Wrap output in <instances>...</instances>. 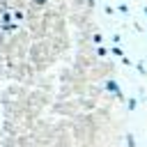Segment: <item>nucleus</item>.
<instances>
[{
  "instance_id": "f257e3e1",
  "label": "nucleus",
  "mask_w": 147,
  "mask_h": 147,
  "mask_svg": "<svg viewBox=\"0 0 147 147\" xmlns=\"http://www.w3.org/2000/svg\"><path fill=\"white\" fill-rule=\"evenodd\" d=\"M106 90H108V92H113L115 96H122V92H119V87H117V83H115V80H108V83H106Z\"/></svg>"
},
{
  "instance_id": "20e7f679",
  "label": "nucleus",
  "mask_w": 147,
  "mask_h": 147,
  "mask_svg": "<svg viewBox=\"0 0 147 147\" xmlns=\"http://www.w3.org/2000/svg\"><path fill=\"white\" fill-rule=\"evenodd\" d=\"M110 51H113V53H115V55H122V48H119V46H113V48H110Z\"/></svg>"
},
{
  "instance_id": "f03ea898",
  "label": "nucleus",
  "mask_w": 147,
  "mask_h": 147,
  "mask_svg": "<svg viewBox=\"0 0 147 147\" xmlns=\"http://www.w3.org/2000/svg\"><path fill=\"white\" fill-rule=\"evenodd\" d=\"M126 147H136V138H133V133L126 136Z\"/></svg>"
},
{
  "instance_id": "39448f33",
  "label": "nucleus",
  "mask_w": 147,
  "mask_h": 147,
  "mask_svg": "<svg viewBox=\"0 0 147 147\" xmlns=\"http://www.w3.org/2000/svg\"><path fill=\"white\" fill-rule=\"evenodd\" d=\"M142 11H145V16H147V7H145V9H142Z\"/></svg>"
},
{
  "instance_id": "7ed1b4c3",
  "label": "nucleus",
  "mask_w": 147,
  "mask_h": 147,
  "mask_svg": "<svg viewBox=\"0 0 147 147\" xmlns=\"http://www.w3.org/2000/svg\"><path fill=\"white\" fill-rule=\"evenodd\" d=\"M136 106H138V101L136 99H129V110H136Z\"/></svg>"
}]
</instances>
